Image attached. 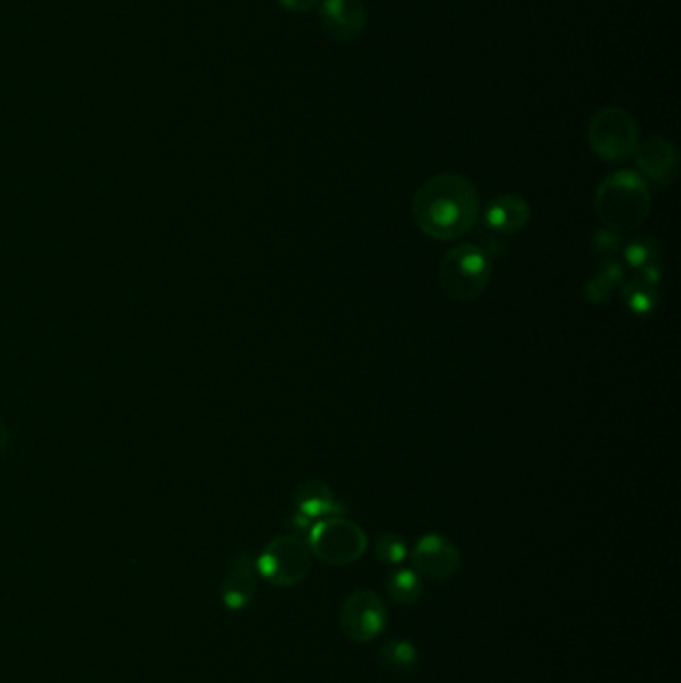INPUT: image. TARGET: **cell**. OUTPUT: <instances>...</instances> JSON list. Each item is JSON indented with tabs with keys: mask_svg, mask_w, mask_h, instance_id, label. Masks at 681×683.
Returning <instances> with one entry per match:
<instances>
[{
	"mask_svg": "<svg viewBox=\"0 0 681 683\" xmlns=\"http://www.w3.org/2000/svg\"><path fill=\"white\" fill-rule=\"evenodd\" d=\"M256 598V564L248 551L232 556L220 585V602L228 611H244Z\"/></svg>",
	"mask_w": 681,
	"mask_h": 683,
	"instance_id": "cell-10",
	"label": "cell"
},
{
	"mask_svg": "<svg viewBox=\"0 0 681 683\" xmlns=\"http://www.w3.org/2000/svg\"><path fill=\"white\" fill-rule=\"evenodd\" d=\"M532 209L528 201L520 194L496 196L488 204L484 220L486 226L498 235H515L530 224Z\"/></svg>",
	"mask_w": 681,
	"mask_h": 683,
	"instance_id": "cell-13",
	"label": "cell"
},
{
	"mask_svg": "<svg viewBox=\"0 0 681 683\" xmlns=\"http://www.w3.org/2000/svg\"><path fill=\"white\" fill-rule=\"evenodd\" d=\"M491 282V260L486 250L464 242L450 248L439 264V286L454 302H473Z\"/></svg>",
	"mask_w": 681,
	"mask_h": 683,
	"instance_id": "cell-3",
	"label": "cell"
},
{
	"mask_svg": "<svg viewBox=\"0 0 681 683\" xmlns=\"http://www.w3.org/2000/svg\"><path fill=\"white\" fill-rule=\"evenodd\" d=\"M624 256H626V262L629 266L637 268V270H642V268L655 264L660 260L661 248H660L658 242L650 236H637L624 248Z\"/></svg>",
	"mask_w": 681,
	"mask_h": 683,
	"instance_id": "cell-17",
	"label": "cell"
},
{
	"mask_svg": "<svg viewBox=\"0 0 681 683\" xmlns=\"http://www.w3.org/2000/svg\"><path fill=\"white\" fill-rule=\"evenodd\" d=\"M294 512L308 517L310 522H320L326 517L346 516V506L334 496L332 488L320 478L302 480L294 491Z\"/></svg>",
	"mask_w": 681,
	"mask_h": 683,
	"instance_id": "cell-11",
	"label": "cell"
},
{
	"mask_svg": "<svg viewBox=\"0 0 681 683\" xmlns=\"http://www.w3.org/2000/svg\"><path fill=\"white\" fill-rule=\"evenodd\" d=\"M378 663L396 676H408L418 665V650L402 637L386 639L376 653Z\"/></svg>",
	"mask_w": 681,
	"mask_h": 683,
	"instance_id": "cell-14",
	"label": "cell"
},
{
	"mask_svg": "<svg viewBox=\"0 0 681 683\" xmlns=\"http://www.w3.org/2000/svg\"><path fill=\"white\" fill-rule=\"evenodd\" d=\"M312 551L300 535H278L254 561L256 572L276 587H294L312 569Z\"/></svg>",
	"mask_w": 681,
	"mask_h": 683,
	"instance_id": "cell-5",
	"label": "cell"
},
{
	"mask_svg": "<svg viewBox=\"0 0 681 683\" xmlns=\"http://www.w3.org/2000/svg\"><path fill=\"white\" fill-rule=\"evenodd\" d=\"M592 150L606 162H622L634 157L640 144V131L635 118L619 107L598 110L588 126Z\"/></svg>",
	"mask_w": 681,
	"mask_h": 683,
	"instance_id": "cell-6",
	"label": "cell"
},
{
	"mask_svg": "<svg viewBox=\"0 0 681 683\" xmlns=\"http://www.w3.org/2000/svg\"><path fill=\"white\" fill-rule=\"evenodd\" d=\"M642 278L648 282V284H651V286H658L660 280H661V268H660V264L655 262V264H650V266L642 268Z\"/></svg>",
	"mask_w": 681,
	"mask_h": 683,
	"instance_id": "cell-23",
	"label": "cell"
},
{
	"mask_svg": "<svg viewBox=\"0 0 681 683\" xmlns=\"http://www.w3.org/2000/svg\"><path fill=\"white\" fill-rule=\"evenodd\" d=\"M616 288L609 286V284L601 278V276L596 272L588 278V282L583 284V298L592 302V304H608L611 300V292Z\"/></svg>",
	"mask_w": 681,
	"mask_h": 683,
	"instance_id": "cell-20",
	"label": "cell"
},
{
	"mask_svg": "<svg viewBox=\"0 0 681 683\" xmlns=\"http://www.w3.org/2000/svg\"><path fill=\"white\" fill-rule=\"evenodd\" d=\"M412 214L426 236L442 242L458 240L470 235L480 218L478 190L465 176L442 172L416 190Z\"/></svg>",
	"mask_w": 681,
	"mask_h": 683,
	"instance_id": "cell-1",
	"label": "cell"
},
{
	"mask_svg": "<svg viewBox=\"0 0 681 683\" xmlns=\"http://www.w3.org/2000/svg\"><path fill=\"white\" fill-rule=\"evenodd\" d=\"M590 246L593 254H598L601 260H608V258H614L619 250H622V238H619L616 232L600 228L592 235Z\"/></svg>",
	"mask_w": 681,
	"mask_h": 683,
	"instance_id": "cell-19",
	"label": "cell"
},
{
	"mask_svg": "<svg viewBox=\"0 0 681 683\" xmlns=\"http://www.w3.org/2000/svg\"><path fill=\"white\" fill-rule=\"evenodd\" d=\"M387 610L380 595L372 590H356L340 608L344 636L356 644H370L386 629Z\"/></svg>",
	"mask_w": 681,
	"mask_h": 683,
	"instance_id": "cell-7",
	"label": "cell"
},
{
	"mask_svg": "<svg viewBox=\"0 0 681 683\" xmlns=\"http://www.w3.org/2000/svg\"><path fill=\"white\" fill-rule=\"evenodd\" d=\"M622 302L629 312L637 316H650L658 308L660 296L655 286L645 282L642 276H635L622 288Z\"/></svg>",
	"mask_w": 681,
	"mask_h": 683,
	"instance_id": "cell-15",
	"label": "cell"
},
{
	"mask_svg": "<svg viewBox=\"0 0 681 683\" xmlns=\"http://www.w3.org/2000/svg\"><path fill=\"white\" fill-rule=\"evenodd\" d=\"M308 546L312 556L328 566H348L364 556L368 535L344 516L326 517L310 527Z\"/></svg>",
	"mask_w": 681,
	"mask_h": 683,
	"instance_id": "cell-4",
	"label": "cell"
},
{
	"mask_svg": "<svg viewBox=\"0 0 681 683\" xmlns=\"http://www.w3.org/2000/svg\"><path fill=\"white\" fill-rule=\"evenodd\" d=\"M386 590L390 593V598L400 605H413L421 600L424 593V584L421 577L413 572V569H398V572L390 574L386 582Z\"/></svg>",
	"mask_w": 681,
	"mask_h": 683,
	"instance_id": "cell-16",
	"label": "cell"
},
{
	"mask_svg": "<svg viewBox=\"0 0 681 683\" xmlns=\"http://www.w3.org/2000/svg\"><path fill=\"white\" fill-rule=\"evenodd\" d=\"M598 274L601 276L603 280H606V282L609 284V286H614V288H617L619 284H622L624 278H626L624 266L619 264L617 260H614V258H608V260H601V264H600V268H598Z\"/></svg>",
	"mask_w": 681,
	"mask_h": 683,
	"instance_id": "cell-21",
	"label": "cell"
},
{
	"mask_svg": "<svg viewBox=\"0 0 681 683\" xmlns=\"http://www.w3.org/2000/svg\"><path fill=\"white\" fill-rule=\"evenodd\" d=\"M376 558L386 566H398L408 558V546L402 535L386 532L376 542Z\"/></svg>",
	"mask_w": 681,
	"mask_h": 683,
	"instance_id": "cell-18",
	"label": "cell"
},
{
	"mask_svg": "<svg viewBox=\"0 0 681 683\" xmlns=\"http://www.w3.org/2000/svg\"><path fill=\"white\" fill-rule=\"evenodd\" d=\"M651 210L650 184L634 170L611 172L596 190V212L606 230L629 232L640 228Z\"/></svg>",
	"mask_w": 681,
	"mask_h": 683,
	"instance_id": "cell-2",
	"label": "cell"
},
{
	"mask_svg": "<svg viewBox=\"0 0 681 683\" xmlns=\"http://www.w3.org/2000/svg\"><path fill=\"white\" fill-rule=\"evenodd\" d=\"M634 157L637 170L643 175V180H651V183L660 188H668L674 184L677 175V152L676 146L671 144L668 138H648V141L637 144Z\"/></svg>",
	"mask_w": 681,
	"mask_h": 683,
	"instance_id": "cell-9",
	"label": "cell"
},
{
	"mask_svg": "<svg viewBox=\"0 0 681 683\" xmlns=\"http://www.w3.org/2000/svg\"><path fill=\"white\" fill-rule=\"evenodd\" d=\"M412 569L421 579L430 582H446L458 574L462 558L458 548L439 534H426L413 543L410 551Z\"/></svg>",
	"mask_w": 681,
	"mask_h": 683,
	"instance_id": "cell-8",
	"label": "cell"
},
{
	"mask_svg": "<svg viewBox=\"0 0 681 683\" xmlns=\"http://www.w3.org/2000/svg\"><path fill=\"white\" fill-rule=\"evenodd\" d=\"M278 3L292 13H306L318 3V0H278Z\"/></svg>",
	"mask_w": 681,
	"mask_h": 683,
	"instance_id": "cell-22",
	"label": "cell"
},
{
	"mask_svg": "<svg viewBox=\"0 0 681 683\" xmlns=\"http://www.w3.org/2000/svg\"><path fill=\"white\" fill-rule=\"evenodd\" d=\"M320 21L328 37L354 40L366 29V11L360 0H322Z\"/></svg>",
	"mask_w": 681,
	"mask_h": 683,
	"instance_id": "cell-12",
	"label": "cell"
}]
</instances>
